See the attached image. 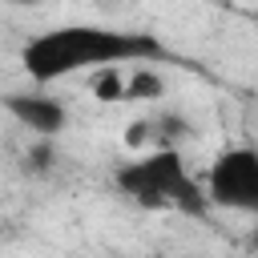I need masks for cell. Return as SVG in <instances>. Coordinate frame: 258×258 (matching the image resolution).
Masks as SVG:
<instances>
[{"label": "cell", "instance_id": "obj_1", "mask_svg": "<svg viewBox=\"0 0 258 258\" xmlns=\"http://www.w3.org/2000/svg\"><path fill=\"white\" fill-rule=\"evenodd\" d=\"M169 60V48L153 32L113 28V24H56L24 40L20 64L32 85H56L73 73H101V69H137Z\"/></svg>", "mask_w": 258, "mask_h": 258}, {"label": "cell", "instance_id": "obj_2", "mask_svg": "<svg viewBox=\"0 0 258 258\" xmlns=\"http://www.w3.org/2000/svg\"><path fill=\"white\" fill-rule=\"evenodd\" d=\"M113 185L145 210H181V214H198V218L210 210L202 181L181 161V149H149L141 157L117 161Z\"/></svg>", "mask_w": 258, "mask_h": 258}, {"label": "cell", "instance_id": "obj_3", "mask_svg": "<svg viewBox=\"0 0 258 258\" xmlns=\"http://www.w3.org/2000/svg\"><path fill=\"white\" fill-rule=\"evenodd\" d=\"M202 189H206L210 206L258 218V149L254 145L222 149L210 161V169L202 177Z\"/></svg>", "mask_w": 258, "mask_h": 258}, {"label": "cell", "instance_id": "obj_4", "mask_svg": "<svg viewBox=\"0 0 258 258\" xmlns=\"http://www.w3.org/2000/svg\"><path fill=\"white\" fill-rule=\"evenodd\" d=\"M0 105H4V113H8L20 129H28V133L40 137V141H56V137L69 129V109H64V101H56V97H48V93H40V89L8 93V97H0Z\"/></svg>", "mask_w": 258, "mask_h": 258}, {"label": "cell", "instance_id": "obj_5", "mask_svg": "<svg viewBox=\"0 0 258 258\" xmlns=\"http://www.w3.org/2000/svg\"><path fill=\"white\" fill-rule=\"evenodd\" d=\"M165 97V77L149 64H137L129 69L125 77V101H161Z\"/></svg>", "mask_w": 258, "mask_h": 258}, {"label": "cell", "instance_id": "obj_6", "mask_svg": "<svg viewBox=\"0 0 258 258\" xmlns=\"http://www.w3.org/2000/svg\"><path fill=\"white\" fill-rule=\"evenodd\" d=\"M153 137H157V149H177L181 137H189V121L181 113H161L157 121H149Z\"/></svg>", "mask_w": 258, "mask_h": 258}, {"label": "cell", "instance_id": "obj_7", "mask_svg": "<svg viewBox=\"0 0 258 258\" xmlns=\"http://www.w3.org/2000/svg\"><path fill=\"white\" fill-rule=\"evenodd\" d=\"M89 89L97 93V101H125V73L121 69H101V73H93Z\"/></svg>", "mask_w": 258, "mask_h": 258}, {"label": "cell", "instance_id": "obj_8", "mask_svg": "<svg viewBox=\"0 0 258 258\" xmlns=\"http://www.w3.org/2000/svg\"><path fill=\"white\" fill-rule=\"evenodd\" d=\"M56 165V141H32L28 153H24V173H48Z\"/></svg>", "mask_w": 258, "mask_h": 258}, {"label": "cell", "instance_id": "obj_9", "mask_svg": "<svg viewBox=\"0 0 258 258\" xmlns=\"http://www.w3.org/2000/svg\"><path fill=\"white\" fill-rule=\"evenodd\" d=\"M145 137H149V121H133V125H129V133H125V141H129V145H141Z\"/></svg>", "mask_w": 258, "mask_h": 258}]
</instances>
